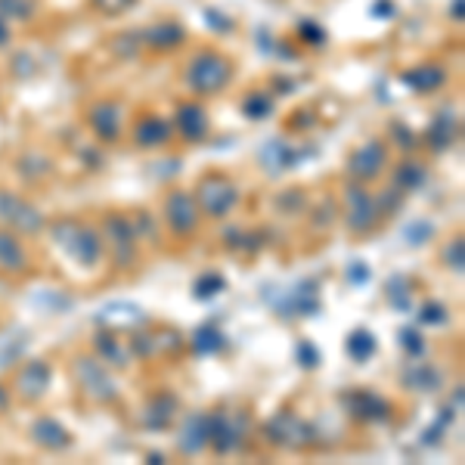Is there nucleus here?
<instances>
[{
	"instance_id": "obj_1",
	"label": "nucleus",
	"mask_w": 465,
	"mask_h": 465,
	"mask_svg": "<svg viewBox=\"0 0 465 465\" xmlns=\"http://www.w3.org/2000/svg\"><path fill=\"white\" fill-rule=\"evenodd\" d=\"M50 236H54V245H59L74 264L81 267H96L103 261V236L96 232L90 223H81L78 217H59V221L50 223Z\"/></svg>"
},
{
	"instance_id": "obj_2",
	"label": "nucleus",
	"mask_w": 465,
	"mask_h": 465,
	"mask_svg": "<svg viewBox=\"0 0 465 465\" xmlns=\"http://www.w3.org/2000/svg\"><path fill=\"white\" fill-rule=\"evenodd\" d=\"M232 81V63L217 50H205L190 63L186 69V84H190L193 94L199 96H214L221 94Z\"/></svg>"
},
{
	"instance_id": "obj_3",
	"label": "nucleus",
	"mask_w": 465,
	"mask_h": 465,
	"mask_svg": "<svg viewBox=\"0 0 465 465\" xmlns=\"http://www.w3.org/2000/svg\"><path fill=\"white\" fill-rule=\"evenodd\" d=\"M193 199H196L202 214L221 221V217H227L232 208L239 205V190L227 174H221V171H208V174L199 177Z\"/></svg>"
},
{
	"instance_id": "obj_4",
	"label": "nucleus",
	"mask_w": 465,
	"mask_h": 465,
	"mask_svg": "<svg viewBox=\"0 0 465 465\" xmlns=\"http://www.w3.org/2000/svg\"><path fill=\"white\" fill-rule=\"evenodd\" d=\"M245 438H249V419H245V412H230V410L208 412V447L217 456L242 450Z\"/></svg>"
},
{
	"instance_id": "obj_5",
	"label": "nucleus",
	"mask_w": 465,
	"mask_h": 465,
	"mask_svg": "<svg viewBox=\"0 0 465 465\" xmlns=\"http://www.w3.org/2000/svg\"><path fill=\"white\" fill-rule=\"evenodd\" d=\"M264 302H270L273 313H276V317H282V320L313 317V313H320V289H317V282H313V280H302V282H295V286L286 289V292H276V298L264 292Z\"/></svg>"
},
{
	"instance_id": "obj_6",
	"label": "nucleus",
	"mask_w": 465,
	"mask_h": 465,
	"mask_svg": "<svg viewBox=\"0 0 465 465\" xmlns=\"http://www.w3.org/2000/svg\"><path fill=\"white\" fill-rule=\"evenodd\" d=\"M74 379H78L81 391L96 403H115L118 385L109 376V366L100 363L96 357H78L74 360Z\"/></svg>"
},
{
	"instance_id": "obj_7",
	"label": "nucleus",
	"mask_w": 465,
	"mask_h": 465,
	"mask_svg": "<svg viewBox=\"0 0 465 465\" xmlns=\"http://www.w3.org/2000/svg\"><path fill=\"white\" fill-rule=\"evenodd\" d=\"M264 438L270 440V444L286 447V450H304V447L313 444L311 425H307L302 416L289 412V410L276 412V416L270 419V422L264 425Z\"/></svg>"
},
{
	"instance_id": "obj_8",
	"label": "nucleus",
	"mask_w": 465,
	"mask_h": 465,
	"mask_svg": "<svg viewBox=\"0 0 465 465\" xmlns=\"http://www.w3.org/2000/svg\"><path fill=\"white\" fill-rule=\"evenodd\" d=\"M0 221L16 232H25V236H37V232L47 227L44 214L37 212L32 202L16 196V193H6V190H0Z\"/></svg>"
},
{
	"instance_id": "obj_9",
	"label": "nucleus",
	"mask_w": 465,
	"mask_h": 465,
	"mask_svg": "<svg viewBox=\"0 0 465 465\" xmlns=\"http://www.w3.org/2000/svg\"><path fill=\"white\" fill-rule=\"evenodd\" d=\"M103 236H106V245L115 258L118 267H131L134 258H137V230H134L131 217L124 214H109L106 223H103Z\"/></svg>"
},
{
	"instance_id": "obj_10",
	"label": "nucleus",
	"mask_w": 465,
	"mask_h": 465,
	"mask_svg": "<svg viewBox=\"0 0 465 465\" xmlns=\"http://www.w3.org/2000/svg\"><path fill=\"white\" fill-rule=\"evenodd\" d=\"M344 221H348V230L357 232V236L370 232L379 221L376 199H372L360 183H351L348 190H344Z\"/></svg>"
},
{
	"instance_id": "obj_11",
	"label": "nucleus",
	"mask_w": 465,
	"mask_h": 465,
	"mask_svg": "<svg viewBox=\"0 0 465 465\" xmlns=\"http://www.w3.org/2000/svg\"><path fill=\"white\" fill-rule=\"evenodd\" d=\"M164 217H168V227L174 236H193L199 227L202 212H199L196 199H193V193L174 190L164 199Z\"/></svg>"
},
{
	"instance_id": "obj_12",
	"label": "nucleus",
	"mask_w": 465,
	"mask_h": 465,
	"mask_svg": "<svg viewBox=\"0 0 465 465\" xmlns=\"http://www.w3.org/2000/svg\"><path fill=\"white\" fill-rule=\"evenodd\" d=\"M87 124L90 131L96 134V140H103V143H115L118 137H122V127H124V106L122 103H96V106H90L87 112Z\"/></svg>"
},
{
	"instance_id": "obj_13",
	"label": "nucleus",
	"mask_w": 465,
	"mask_h": 465,
	"mask_svg": "<svg viewBox=\"0 0 465 465\" xmlns=\"http://www.w3.org/2000/svg\"><path fill=\"white\" fill-rule=\"evenodd\" d=\"M341 401L357 422H388L391 419V403L372 391H363V388L360 391H348Z\"/></svg>"
},
{
	"instance_id": "obj_14",
	"label": "nucleus",
	"mask_w": 465,
	"mask_h": 465,
	"mask_svg": "<svg viewBox=\"0 0 465 465\" xmlns=\"http://www.w3.org/2000/svg\"><path fill=\"white\" fill-rule=\"evenodd\" d=\"M388 164V149L381 140H370L360 149H354L348 159V171L354 174L357 180H376Z\"/></svg>"
},
{
	"instance_id": "obj_15",
	"label": "nucleus",
	"mask_w": 465,
	"mask_h": 465,
	"mask_svg": "<svg viewBox=\"0 0 465 465\" xmlns=\"http://www.w3.org/2000/svg\"><path fill=\"white\" fill-rule=\"evenodd\" d=\"M50 379H54V370L44 360H25V366L16 372V391L25 401H41L50 388Z\"/></svg>"
},
{
	"instance_id": "obj_16",
	"label": "nucleus",
	"mask_w": 465,
	"mask_h": 465,
	"mask_svg": "<svg viewBox=\"0 0 465 465\" xmlns=\"http://www.w3.org/2000/svg\"><path fill=\"white\" fill-rule=\"evenodd\" d=\"M307 155H313V149H311V153H304V149L289 146L286 140H267L264 149H261V164H264L270 174H280V171L298 168Z\"/></svg>"
},
{
	"instance_id": "obj_17",
	"label": "nucleus",
	"mask_w": 465,
	"mask_h": 465,
	"mask_svg": "<svg viewBox=\"0 0 465 465\" xmlns=\"http://www.w3.org/2000/svg\"><path fill=\"white\" fill-rule=\"evenodd\" d=\"M174 124L180 131V137L190 140V143H199V140L208 137V127H212V122H208V112L202 103H180L177 112H174Z\"/></svg>"
},
{
	"instance_id": "obj_18",
	"label": "nucleus",
	"mask_w": 465,
	"mask_h": 465,
	"mask_svg": "<svg viewBox=\"0 0 465 465\" xmlns=\"http://www.w3.org/2000/svg\"><path fill=\"white\" fill-rule=\"evenodd\" d=\"M456 137H460V115H456L453 109H440L438 115L431 118L429 131H425V140H429V146L434 153H447V149L456 143Z\"/></svg>"
},
{
	"instance_id": "obj_19",
	"label": "nucleus",
	"mask_w": 465,
	"mask_h": 465,
	"mask_svg": "<svg viewBox=\"0 0 465 465\" xmlns=\"http://www.w3.org/2000/svg\"><path fill=\"white\" fill-rule=\"evenodd\" d=\"M177 447L183 456H196L208 447V412H190L180 425Z\"/></svg>"
},
{
	"instance_id": "obj_20",
	"label": "nucleus",
	"mask_w": 465,
	"mask_h": 465,
	"mask_svg": "<svg viewBox=\"0 0 465 465\" xmlns=\"http://www.w3.org/2000/svg\"><path fill=\"white\" fill-rule=\"evenodd\" d=\"M401 84H407L412 94H431V90L447 84V69L438 63H422L401 72Z\"/></svg>"
},
{
	"instance_id": "obj_21",
	"label": "nucleus",
	"mask_w": 465,
	"mask_h": 465,
	"mask_svg": "<svg viewBox=\"0 0 465 465\" xmlns=\"http://www.w3.org/2000/svg\"><path fill=\"white\" fill-rule=\"evenodd\" d=\"M177 410H180V403H177L174 394H168V391L155 394L153 401L146 403V410H143V425L149 431L171 429V422L177 419Z\"/></svg>"
},
{
	"instance_id": "obj_22",
	"label": "nucleus",
	"mask_w": 465,
	"mask_h": 465,
	"mask_svg": "<svg viewBox=\"0 0 465 465\" xmlns=\"http://www.w3.org/2000/svg\"><path fill=\"white\" fill-rule=\"evenodd\" d=\"M96 344V354H100V360H106L109 366H115V370H124V366H131V341L122 339V335H115L112 329H106V332H100L94 339Z\"/></svg>"
},
{
	"instance_id": "obj_23",
	"label": "nucleus",
	"mask_w": 465,
	"mask_h": 465,
	"mask_svg": "<svg viewBox=\"0 0 465 465\" xmlns=\"http://www.w3.org/2000/svg\"><path fill=\"white\" fill-rule=\"evenodd\" d=\"M32 440L44 450H69L72 434L63 429V422H56L54 416H41L32 425Z\"/></svg>"
},
{
	"instance_id": "obj_24",
	"label": "nucleus",
	"mask_w": 465,
	"mask_h": 465,
	"mask_svg": "<svg viewBox=\"0 0 465 465\" xmlns=\"http://www.w3.org/2000/svg\"><path fill=\"white\" fill-rule=\"evenodd\" d=\"M134 143L140 149H155L171 143V124L159 115H143L134 124Z\"/></svg>"
},
{
	"instance_id": "obj_25",
	"label": "nucleus",
	"mask_w": 465,
	"mask_h": 465,
	"mask_svg": "<svg viewBox=\"0 0 465 465\" xmlns=\"http://www.w3.org/2000/svg\"><path fill=\"white\" fill-rule=\"evenodd\" d=\"M183 25L174 19H164V22H155L153 28H146L143 32V44L153 50H162V54H168V50H174L183 44Z\"/></svg>"
},
{
	"instance_id": "obj_26",
	"label": "nucleus",
	"mask_w": 465,
	"mask_h": 465,
	"mask_svg": "<svg viewBox=\"0 0 465 465\" xmlns=\"http://www.w3.org/2000/svg\"><path fill=\"white\" fill-rule=\"evenodd\" d=\"M0 270H6V273H25L28 270L25 245L10 230H0Z\"/></svg>"
},
{
	"instance_id": "obj_27",
	"label": "nucleus",
	"mask_w": 465,
	"mask_h": 465,
	"mask_svg": "<svg viewBox=\"0 0 465 465\" xmlns=\"http://www.w3.org/2000/svg\"><path fill=\"white\" fill-rule=\"evenodd\" d=\"M403 385L412 388V391H438L440 372L434 370L431 363H419V360L412 357V363L403 366Z\"/></svg>"
},
{
	"instance_id": "obj_28",
	"label": "nucleus",
	"mask_w": 465,
	"mask_h": 465,
	"mask_svg": "<svg viewBox=\"0 0 465 465\" xmlns=\"http://www.w3.org/2000/svg\"><path fill=\"white\" fill-rule=\"evenodd\" d=\"M96 320L106 322V326H140V322H146V313L127 302H115V304L103 307V311L96 313Z\"/></svg>"
},
{
	"instance_id": "obj_29",
	"label": "nucleus",
	"mask_w": 465,
	"mask_h": 465,
	"mask_svg": "<svg viewBox=\"0 0 465 465\" xmlns=\"http://www.w3.org/2000/svg\"><path fill=\"white\" fill-rule=\"evenodd\" d=\"M223 348H227V335H223L221 329L214 326V322H208V326H199L196 335H193V354H199V357L221 354Z\"/></svg>"
},
{
	"instance_id": "obj_30",
	"label": "nucleus",
	"mask_w": 465,
	"mask_h": 465,
	"mask_svg": "<svg viewBox=\"0 0 465 465\" xmlns=\"http://www.w3.org/2000/svg\"><path fill=\"white\" fill-rule=\"evenodd\" d=\"M379 351V339L370 332V329H354L348 335V354L354 357V363H370Z\"/></svg>"
},
{
	"instance_id": "obj_31",
	"label": "nucleus",
	"mask_w": 465,
	"mask_h": 465,
	"mask_svg": "<svg viewBox=\"0 0 465 465\" xmlns=\"http://www.w3.org/2000/svg\"><path fill=\"white\" fill-rule=\"evenodd\" d=\"M425 180H429V171H425L422 162H403L394 174V186L401 193H412V190H422Z\"/></svg>"
},
{
	"instance_id": "obj_32",
	"label": "nucleus",
	"mask_w": 465,
	"mask_h": 465,
	"mask_svg": "<svg viewBox=\"0 0 465 465\" xmlns=\"http://www.w3.org/2000/svg\"><path fill=\"white\" fill-rule=\"evenodd\" d=\"M385 298L394 311H401V313L412 311V292H410V282L403 280V276H391V280L385 282Z\"/></svg>"
},
{
	"instance_id": "obj_33",
	"label": "nucleus",
	"mask_w": 465,
	"mask_h": 465,
	"mask_svg": "<svg viewBox=\"0 0 465 465\" xmlns=\"http://www.w3.org/2000/svg\"><path fill=\"white\" fill-rule=\"evenodd\" d=\"M242 112H245V118H252V122H264V118L273 115V96L264 94V90H254V94L245 96Z\"/></svg>"
},
{
	"instance_id": "obj_34",
	"label": "nucleus",
	"mask_w": 465,
	"mask_h": 465,
	"mask_svg": "<svg viewBox=\"0 0 465 465\" xmlns=\"http://www.w3.org/2000/svg\"><path fill=\"white\" fill-rule=\"evenodd\" d=\"M227 289V280H223V273H205L196 280V286H193V295L199 298V302H212L217 298L221 292Z\"/></svg>"
},
{
	"instance_id": "obj_35",
	"label": "nucleus",
	"mask_w": 465,
	"mask_h": 465,
	"mask_svg": "<svg viewBox=\"0 0 465 465\" xmlns=\"http://www.w3.org/2000/svg\"><path fill=\"white\" fill-rule=\"evenodd\" d=\"M0 16L28 22L35 16V0H0Z\"/></svg>"
},
{
	"instance_id": "obj_36",
	"label": "nucleus",
	"mask_w": 465,
	"mask_h": 465,
	"mask_svg": "<svg viewBox=\"0 0 465 465\" xmlns=\"http://www.w3.org/2000/svg\"><path fill=\"white\" fill-rule=\"evenodd\" d=\"M153 341H155V354H177L183 348V335L177 329H159V332H153Z\"/></svg>"
},
{
	"instance_id": "obj_37",
	"label": "nucleus",
	"mask_w": 465,
	"mask_h": 465,
	"mask_svg": "<svg viewBox=\"0 0 465 465\" xmlns=\"http://www.w3.org/2000/svg\"><path fill=\"white\" fill-rule=\"evenodd\" d=\"M397 339H401V348L407 351L410 357H422L425 348H429L419 329H401V335H397Z\"/></svg>"
},
{
	"instance_id": "obj_38",
	"label": "nucleus",
	"mask_w": 465,
	"mask_h": 465,
	"mask_svg": "<svg viewBox=\"0 0 465 465\" xmlns=\"http://www.w3.org/2000/svg\"><path fill=\"white\" fill-rule=\"evenodd\" d=\"M447 320H450L447 307L438 302L422 304V311H419V322H422V326H447Z\"/></svg>"
},
{
	"instance_id": "obj_39",
	"label": "nucleus",
	"mask_w": 465,
	"mask_h": 465,
	"mask_svg": "<svg viewBox=\"0 0 465 465\" xmlns=\"http://www.w3.org/2000/svg\"><path fill=\"white\" fill-rule=\"evenodd\" d=\"M22 351H25V332H16V341H0V366H13L16 363V357L22 354Z\"/></svg>"
},
{
	"instance_id": "obj_40",
	"label": "nucleus",
	"mask_w": 465,
	"mask_h": 465,
	"mask_svg": "<svg viewBox=\"0 0 465 465\" xmlns=\"http://www.w3.org/2000/svg\"><path fill=\"white\" fill-rule=\"evenodd\" d=\"M444 264H447L450 270H456V273H462V267H465V239H462V236H456L453 242L447 245Z\"/></svg>"
},
{
	"instance_id": "obj_41",
	"label": "nucleus",
	"mask_w": 465,
	"mask_h": 465,
	"mask_svg": "<svg viewBox=\"0 0 465 465\" xmlns=\"http://www.w3.org/2000/svg\"><path fill=\"white\" fill-rule=\"evenodd\" d=\"M434 232V227L429 221H416V223H407V230H403V236H407L410 245H422L425 239H429Z\"/></svg>"
},
{
	"instance_id": "obj_42",
	"label": "nucleus",
	"mask_w": 465,
	"mask_h": 465,
	"mask_svg": "<svg viewBox=\"0 0 465 465\" xmlns=\"http://www.w3.org/2000/svg\"><path fill=\"white\" fill-rule=\"evenodd\" d=\"M298 363H302L304 370H317V366H320V351L313 348L307 339L298 341Z\"/></svg>"
},
{
	"instance_id": "obj_43",
	"label": "nucleus",
	"mask_w": 465,
	"mask_h": 465,
	"mask_svg": "<svg viewBox=\"0 0 465 465\" xmlns=\"http://www.w3.org/2000/svg\"><path fill=\"white\" fill-rule=\"evenodd\" d=\"M298 35H302L311 47H322V44H326V32H322L317 22H302V25H298Z\"/></svg>"
},
{
	"instance_id": "obj_44",
	"label": "nucleus",
	"mask_w": 465,
	"mask_h": 465,
	"mask_svg": "<svg viewBox=\"0 0 465 465\" xmlns=\"http://www.w3.org/2000/svg\"><path fill=\"white\" fill-rule=\"evenodd\" d=\"M205 22L214 32H232V28H236L230 16H223V13H217V10H205Z\"/></svg>"
},
{
	"instance_id": "obj_45",
	"label": "nucleus",
	"mask_w": 465,
	"mask_h": 465,
	"mask_svg": "<svg viewBox=\"0 0 465 465\" xmlns=\"http://www.w3.org/2000/svg\"><path fill=\"white\" fill-rule=\"evenodd\" d=\"M96 6H100L103 13H112V16H118V13H124L127 6H134L137 0H94Z\"/></svg>"
},
{
	"instance_id": "obj_46",
	"label": "nucleus",
	"mask_w": 465,
	"mask_h": 465,
	"mask_svg": "<svg viewBox=\"0 0 465 465\" xmlns=\"http://www.w3.org/2000/svg\"><path fill=\"white\" fill-rule=\"evenodd\" d=\"M348 280L354 282V286H366V282H370V267H366L363 261H354L348 270Z\"/></svg>"
},
{
	"instance_id": "obj_47",
	"label": "nucleus",
	"mask_w": 465,
	"mask_h": 465,
	"mask_svg": "<svg viewBox=\"0 0 465 465\" xmlns=\"http://www.w3.org/2000/svg\"><path fill=\"white\" fill-rule=\"evenodd\" d=\"M372 13H376V19H394L397 4L394 0H376V4H372Z\"/></svg>"
},
{
	"instance_id": "obj_48",
	"label": "nucleus",
	"mask_w": 465,
	"mask_h": 465,
	"mask_svg": "<svg viewBox=\"0 0 465 465\" xmlns=\"http://www.w3.org/2000/svg\"><path fill=\"white\" fill-rule=\"evenodd\" d=\"M391 134L397 137V143H401V146H407V149L416 146V140H412V131H410V127H403L401 122L391 124Z\"/></svg>"
},
{
	"instance_id": "obj_49",
	"label": "nucleus",
	"mask_w": 465,
	"mask_h": 465,
	"mask_svg": "<svg viewBox=\"0 0 465 465\" xmlns=\"http://www.w3.org/2000/svg\"><path fill=\"white\" fill-rule=\"evenodd\" d=\"M10 37H13V32H10V19L0 16V47H6V44H10Z\"/></svg>"
},
{
	"instance_id": "obj_50",
	"label": "nucleus",
	"mask_w": 465,
	"mask_h": 465,
	"mask_svg": "<svg viewBox=\"0 0 465 465\" xmlns=\"http://www.w3.org/2000/svg\"><path fill=\"white\" fill-rule=\"evenodd\" d=\"M450 13H453V19L456 22H462L465 16H462V13H465V0H453V4H450Z\"/></svg>"
},
{
	"instance_id": "obj_51",
	"label": "nucleus",
	"mask_w": 465,
	"mask_h": 465,
	"mask_svg": "<svg viewBox=\"0 0 465 465\" xmlns=\"http://www.w3.org/2000/svg\"><path fill=\"white\" fill-rule=\"evenodd\" d=\"M298 115H304V109H298ZM313 118H295V122H289V127H311Z\"/></svg>"
},
{
	"instance_id": "obj_52",
	"label": "nucleus",
	"mask_w": 465,
	"mask_h": 465,
	"mask_svg": "<svg viewBox=\"0 0 465 465\" xmlns=\"http://www.w3.org/2000/svg\"><path fill=\"white\" fill-rule=\"evenodd\" d=\"M6 403H10V394H6V388L0 385V407H6Z\"/></svg>"
}]
</instances>
